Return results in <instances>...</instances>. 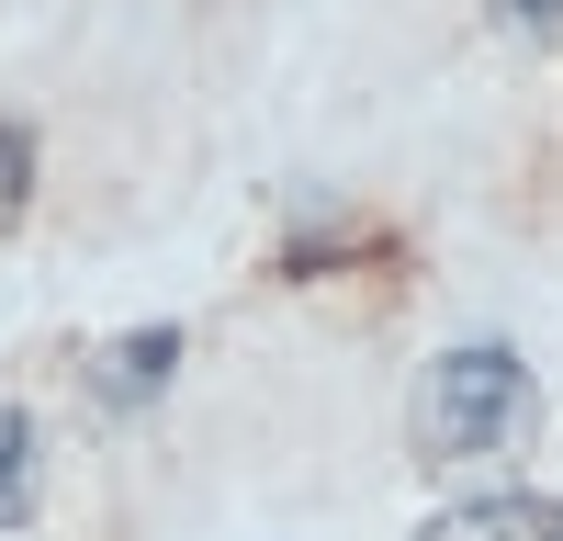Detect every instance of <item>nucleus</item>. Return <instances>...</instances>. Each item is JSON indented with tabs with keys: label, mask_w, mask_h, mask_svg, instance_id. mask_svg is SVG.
<instances>
[{
	"label": "nucleus",
	"mask_w": 563,
	"mask_h": 541,
	"mask_svg": "<svg viewBox=\"0 0 563 541\" xmlns=\"http://www.w3.org/2000/svg\"><path fill=\"white\" fill-rule=\"evenodd\" d=\"M34 519V418L23 406H0V530Z\"/></svg>",
	"instance_id": "nucleus-4"
},
{
	"label": "nucleus",
	"mask_w": 563,
	"mask_h": 541,
	"mask_svg": "<svg viewBox=\"0 0 563 541\" xmlns=\"http://www.w3.org/2000/svg\"><path fill=\"white\" fill-rule=\"evenodd\" d=\"M417 541H563V496H474V508L429 519Z\"/></svg>",
	"instance_id": "nucleus-2"
},
{
	"label": "nucleus",
	"mask_w": 563,
	"mask_h": 541,
	"mask_svg": "<svg viewBox=\"0 0 563 541\" xmlns=\"http://www.w3.org/2000/svg\"><path fill=\"white\" fill-rule=\"evenodd\" d=\"M169 361H180V328H135V339H113L102 361H90V395L102 406H147L169 384Z\"/></svg>",
	"instance_id": "nucleus-3"
},
{
	"label": "nucleus",
	"mask_w": 563,
	"mask_h": 541,
	"mask_svg": "<svg viewBox=\"0 0 563 541\" xmlns=\"http://www.w3.org/2000/svg\"><path fill=\"white\" fill-rule=\"evenodd\" d=\"M541 418V395H530V361L519 350H440L429 373H417V451L429 463H496V451H519Z\"/></svg>",
	"instance_id": "nucleus-1"
},
{
	"label": "nucleus",
	"mask_w": 563,
	"mask_h": 541,
	"mask_svg": "<svg viewBox=\"0 0 563 541\" xmlns=\"http://www.w3.org/2000/svg\"><path fill=\"white\" fill-rule=\"evenodd\" d=\"M496 12L519 23V34H563V0H496Z\"/></svg>",
	"instance_id": "nucleus-6"
},
{
	"label": "nucleus",
	"mask_w": 563,
	"mask_h": 541,
	"mask_svg": "<svg viewBox=\"0 0 563 541\" xmlns=\"http://www.w3.org/2000/svg\"><path fill=\"white\" fill-rule=\"evenodd\" d=\"M23 203H34V135H23L12 113H0V225H12Z\"/></svg>",
	"instance_id": "nucleus-5"
}]
</instances>
